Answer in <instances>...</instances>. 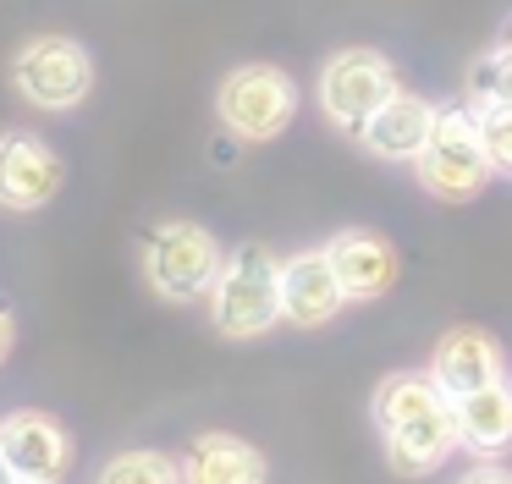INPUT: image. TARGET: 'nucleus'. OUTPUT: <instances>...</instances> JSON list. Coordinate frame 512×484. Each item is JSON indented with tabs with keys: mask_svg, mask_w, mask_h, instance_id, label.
Returning <instances> with one entry per match:
<instances>
[{
	"mask_svg": "<svg viewBox=\"0 0 512 484\" xmlns=\"http://www.w3.org/2000/svg\"><path fill=\"white\" fill-rule=\"evenodd\" d=\"M325 259H331L336 281H342V292L353 297V303L386 297L391 286H397V270H402L397 248H391L386 237H375V231H342V237H331Z\"/></svg>",
	"mask_w": 512,
	"mask_h": 484,
	"instance_id": "nucleus-10",
	"label": "nucleus"
},
{
	"mask_svg": "<svg viewBox=\"0 0 512 484\" xmlns=\"http://www.w3.org/2000/svg\"><path fill=\"white\" fill-rule=\"evenodd\" d=\"M413 165H419L424 193L446 198V204L479 198L485 182L496 176V165H490V154H485V138H479V116L463 105L435 116V132H430V143H424V154Z\"/></svg>",
	"mask_w": 512,
	"mask_h": 484,
	"instance_id": "nucleus-2",
	"label": "nucleus"
},
{
	"mask_svg": "<svg viewBox=\"0 0 512 484\" xmlns=\"http://www.w3.org/2000/svg\"><path fill=\"white\" fill-rule=\"evenodd\" d=\"M265 473L259 446L237 435H199L182 457V484H265Z\"/></svg>",
	"mask_w": 512,
	"mask_h": 484,
	"instance_id": "nucleus-14",
	"label": "nucleus"
},
{
	"mask_svg": "<svg viewBox=\"0 0 512 484\" xmlns=\"http://www.w3.org/2000/svg\"><path fill=\"white\" fill-rule=\"evenodd\" d=\"M67 182V165L50 143L28 138V132H6L0 138V209H17V215H34Z\"/></svg>",
	"mask_w": 512,
	"mask_h": 484,
	"instance_id": "nucleus-7",
	"label": "nucleus"
},
{
	"mask_svg": "<svg viewBox=\"0 0 512 484\" xmlns=\"http://www.w3.org/2000/svg\"><path fill=\"white\" fill-rule=\"evenodd\" d=\"M221 264H226L221 242L204 226H193V220H166V226H155L144 242V275L160 297H171V303H199L215 286Z\"/></svg>",
	"mask_w": 512,
	"mask_h": 484,
	"instance_id": "nucleus-4",
	"label": "nucleus"
},
{
	"mask_svg": "<svg viewBox=\"0 0 512 484\" xmlns=\"http://www.w3.org/2000/svg\"><path fill=\"white\" fill-rule=\"evenodd\" d=\"M468 94H474V105H512V50H490L474 61V72H468Z\"/></svg>",
	"mask_w": 512,
	"mask_h": 484,
	"instance_id": "nucleus-18",
	"label": "nucleus"
},
{
	"mask_svg": "<svg viewBox=\"0 0 512 484\" xmlns=\"http://www.w3.org/2000/svg\"><path fill=\"white\" fill-rule=\"evenodd\" d=\"M479 138H485V154L496 171L512 176V105H479Z\"/></svg>",
	"mask_w": 512,
	"mask_h": 484,
	"instance_id": "nucleus-19",
	"label": "nucleus"
},
{
	"mask_svg": "<svg viewBox=\"0 0 512 484\" xmlns=\"http://www.w3.org/2000/svg\"><path fill=\"white\" fill-rule=\"evenodd\" d=\"M397 88H402L397 83V66H391L380 50H364V44H358V50H336L331 61H325L320 105H325V116H331L336 127L364 132V121L375 116Z\"/></svg>",
	"mask_w": 512,
	"mask_h": 484,
	"instance_id": "nucleus-6",
	"label": "nucleus"
},
{
	"mask_svg": "<svg viewBox=\"0 0 512 484\" xmlns=\"http://www.w3.org/2000/svg\"><path fill=\"white\" fill-rule=\"evenodd\" d=\"M457 446H463V435H457V407L452 402L430 407V413L408 418L402 429H391V435H386L391 468L408 473V479H413V473H435Z\"/></svg>",
	"mask_w": 512,
	"mask_h": 484,
	"instance_id": "nucleus-13",
	"label": "nucleus"
},
{
	"mask_svg": "<svg viewBox=\"0 0 512 484\" xmlns=\"http://www.w3.org/2000/svg\"><path fill=\"white\" fill-rule=\"evenodd\" d=\"M463 484H512V473L507 468H474Z\"/></svg>",
	"mask_w": 512,
	"mask_h": 484,
	"instance_id": "nucleus-20",
	"label": "nucleus"
},
{
	"mask_svg": "<svg viewBox=\"0 0 512 484\" xmlns=\"http://www.w3.org/2000/svg\"><path fill=\"white\" fill-rule=\"evenodd\" d=\"M6 352H12V314L0 308V363H6Z\"/></svg>",
	"mask_w": 512,
	"mask_h": 484,
	"instance_id": "nucleus-21",
	"label": "nucleus"
},
{
	"mask_svg": "<svg viewBox=\"0 0 512 484\" xmlns=\"http://www.w3.org/2000/svg\"><path fill=\"white\" fill-rule=\"evenodd\" d=\"M441 402H452V396L435 385V374H391L375 391V424L391 435V429H402L408 418L430 413V407H441Z\"/></svg>",
	"mask_w": 512,
	"mask_h": 484,
	"instance_id": "nucleus-16",
	"label": "nucleus"
},
{
	"mask_svg": "<svg viewBox=\"0 0 512 484\" xmlns=\"http://www.w3.org/2000/svg\"><path fill=\"white\" fill-rule=\"evenodd\" d=\"M6 479H12V468H6V451H0V484H6Z\"/></svg>",
	"mask_w": 512,
	"mask_h": 484,
	"instance_id": "nucleus-23",
	"label": "nucleus"
},
{
	"mask_svg": "<svg viewBox=\"0 0 512 484\" xmlns=\"http://www.w3.org/2000/svg\"><path fill=\"white\" fill-rule=\"evenodd\" d=\"M452 407H457V435H463L468 451L496 457L512 440V385L507 380H490L468 396H452Z\"/></svg>",
	"mask_w": 512,
	"mask_h": 484,
	"instance_id": "nucleus-15",
	"label": "nucleus"
},
{
	"mask_svg": "<svg viewBox=\"0 0 512 484\" xmlns=\"http://www.w3.org/2000/svg\"><path fill=\"white\" fill-rule=\"evenodd\" d=\"M210 319L221 336H237V341L265 336L270 325H281V264L259 242H243L221 264V275L210 286Z\"/></svg>",
	"mask_w": 512,
	"mask_h": 484,
	"instance_id": "nucleus-1",
	"label": "nucleus"
},
{
	"mask_svg": "<svg viewBox=\"0 0 512 484\" xmlns=\"http://www.w3.org/2000/svg\"><path fill=\"white\" fill-rule=\"evenodd\" d=\"M215 110H221V127L243 143L281 138L287 121L298 116V83L281 66H237L221 77Z\"/></svg>",
	"mask_w": 512,
	"mask_h": 484,
	"instance_id": "nucleus-5",
	"label": "nucleus"
},
{
	"mask_svg": "<svg viewBox=\"0 0 512 484\" xmlns=\"http://www.w3.org/2000/svg\"><path fill=\"white\" fill-rule=\"evenodd\" d=\"M342 303H347V292H342V281H336L325 248L320 253H292V259L281 264V319H287V325L314 330L331 314H342Z\"/></svg>",
	"mask_w": 512,
	"mask_h": 484,
	"instance_id": "nucleus-9",
	"label": "nucleus"
},
{
	"mask_svg": "<svg viewBox=\"0 0 512 484\" xmlns=\"http://www.w3.org/2000/svg\"><path fill=\"white\" fill-rule=\"evenodd\" d=\"M501 50H512V17H507V28H501Z\"/></svg>",
	"mask_w": 512,
	"mask_h": 484,
	"instance_id": "nucleus-22",
	"label": "nucleus"
},
{
	"mask_svg": "<svg viewBox=\"0 0 512 484\" xmlns=\"http://www.w3.org/2000/svg\"><path fill=\"white\" fill-rule=\"evenodd\" d=\"M94 484H182V468L166 451H116Z\"/></svg>",
	"mask_w": 512,
	"mask_h": 484,
	"instance_id": "nucleus-17",
	"label": "nucleus"
},
{
	"mask_svg": "<svg viewBox=\"0 0 512 484\" xmlns=\"http://www.w3.org/2000/svg\"><path fill=\"white\" fill-rule=\"evenodd\" d=\"M12 88L39 110H78L94 88V55L67 33H39L12 55Z\"/></svg>",
	"mask_w": 512,
	"mask_h": 484,
	"instance_id": "nucleus-3",
	"label": "nucleus"
},
{
	"mask_svg": "<svg viewBox=\"0 0 512 484\" xmlns=\"http://www.w3.org/2000/svg\"><path fill=\"white\" fill-rule=\"evenodd\" d=\"M435 116H441V110H435L424 94H402L397 88V94L364 121L358 138H364V149L380 154V160H419L424 143H430V132H435Z\"/></svg>",
	"mask_w": 512,
	"mask_h": 484,
	"instance_id": "nucleus-12",
	"label": "nucleus"
},
{
	"mask_svg": "<svg viewBox=\"0 0 512 484\" xmlns=\"http://www.w3.org/2000/svg\"><path fill=\"white\" fill-rule=\"evenodd\" d=\"M0 451H6V468H12L17 479L56 484L61 473H67V462H72V435L50 413L23 407V413L0 418Z\"/></svg>",
	"mask_w": 512,
	"mask_h": 484,
	"instance_id": "nucleus-8",
	"label": "nucleus"
},
{
	"mask_svg": "<svg viewBox=\"0 0 512 484\" xmlns=\"http://www.w3.org/2000/svg\"><path fill=\"white\" fill-rule=\"evenodd\" d=\"M6 484H45V479H17V473H12V479H6Z\"/></svg>",
	"mask_w": 512,
	"mask_h": 484,
	"instance_id": "nucleus-24",
	"label": "nucleus"
},
{
	"mask_svg": "<svg viewBox=\"0 0 512 484\" xmlns=\"http://www.w3.org/2000/svg\"><path fill=\"white\" fill-rule=\"evenodd\" d=\"M430 374L446 396H468L479 385L501 380V347L490 330H474V325H457L435 341L430 352Z\"/></svg>",
	"mask_w": 512,
	"mask_h": 484,
	"instance_id": "nucleus-11",
	"label": "nucleus"
}]
</instances>
